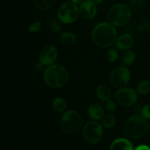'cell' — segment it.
Here are the masks:
<instances>
[{"instance_id": "6da1fadb", "label": "cell", "mask_w": 150, "mask_h": 150, "mask_svg": "<svg viewBox=\"0 0 150 150\" xmlns=\"http://www.w3.org/2000/svg\"><path fill=\"white\" fill-rule=\"evenodd\" d=\"M92 38L95 45L98 47L108 48L117 40V32L111 23L103 22L94 28Z\"/></svg>"}, {"instance_id": "7a4b0ae2", "label": "cell", "mask_w": 150, "mask_h": 150, "mask_svg": "<svg viewBox=\"0 0 150 150\" xmlns=\"http://www.w3.org/2000/svg\"><path fill=\"white\" fill-rule=\"evenodd\" d=\"M149 128L146 120L142 114H135L127 119L125 122L123 131L129 139H136L142 137Z\"/></svg>"}, {"instance_id": "3957f363", "label": "cell", "mask_w": 150, "mask_h": 150, "mask_svg": "<svg viewBox=\"0 0 150 150\" xmlns=\"http://www.w3.org/2000/svg\"><path fill=\"white\" fill-rule=\"evenodd\" d=\"M44 81L51 88H60L67 82L69 74L64 67L59 64H51L44 71Z\"/></svg>"}, {"instance_id": "277c9868", "label": "cell", "mask_w": 150, "mask_h": 150, "mask_svg": "<svg viewBox=\"0 0 150 150\" xmlns=\"http://www.w3.org/2000/svg\"><path fill=\"white\" fill-rule=\"evenodd\" d=\"M131 10L125 4H116L109 9L108 12V19L109 23L114 26H124L130 22L131 19Z\"/></svg>"}, {"instance_id": "5b68a950", "label": "cell", "mask_w": 150, "mask_h": 150, "mask_svg": "<svg viewBox=\"0 0 150 150\" xmlns=\"http://www.w3.org/2000/svg\"><path fill=\"white\" fill-rule=\"evenodd\" d=\"M62 130L66 134L72 135L77 133L82 125V118L76 111L70 110L62 114L60 121Z\"/></svg>"}, {"instance_id": "8992f818", "label": "cell", "mask_w": 150, "mask_h": 150, "mask_svg": "<svg viewBox=\"0 0 150 150\" xmlns=\"http://www.w3.org/2000/svg\"><path fill=\"white\" fill-rule=\"evenodd\" d=\"M83 139L90 144H96L103 137L102 125L96 120L89 121L83 125L82 130Z\"/></svg>"}, {"instance_id": "52a82bcc", "label": "cell", "mask_w": 150, "mask_h": 150, "mask_svg": "<svg viewBox=\"0 0 150 150\" xmlns=\"http://www.w3.org/2000/svg\"><path fill=\"white\" fill-rule=\"evenodd\" d=\"M80 15L79 7L75 3L69 1L62 4L57 12L59 20L64 23H72L76 21Z\"/></svg>"}, {"instance_id": "ba28073f", "label": "cell", "mask_w": 150, "mask_h": 150, "mask_svg": "<svg viewBox=\"0 0 150 150\" xmlns=\"http://www.w3.org/2000/svg\"><path fill=\"white\" fill-rule=\"evenodd\" d=\"M130 80V72L127 67H118L113 70L110 75V82L116 88H123Z\"/></svg>"}, {"instance_id": "9c48e42d", "label": "cell", "mask_w": 150, "mask_h": 150, "mask_svg": "<svg viewBox=\"0 0 150 150\" xmlns=\"http://www.w3.org/2000/svg\"><path fill=\"white\" fill-rule=\"evenodd\" d=\"M137 98V93L131 88H121L116 93L117 103L122 106L129 107L134 105Z\"/></svg>"}, {"instance_id": "30bf717a", "label": "cell", "mask_w": 150, "mask_h": 150, "mask_svg": "<svg viewBox=\"0 0 150 150\" xmlns=\"http://www.w3.org/2000/svg\"><path fill=\"white\" fill-rule=\"evenodd\" d=\"M58 57L57 48L54 45H46L44 47L40 54V62L44 65H51L54 64Z\"/></svg>"}, {"instance_id": "8fae6325", "label": "cell", "mask_w": 150, "mask_h": 150, "mask_svg": "<svg viewBox=\"0 0 150 150\" xmlns=\"http://www.w3.org/2000/svg\"><path fill=\"white\" fill-rule=\"evenodd\" d=\"M79 12L83 18L87 20L92 19L97 14L96 4L92 0H84L83 2L81 3Z\"/></svg>"}, {"instance_id": "7c38bea8", "label": "cell", "mask_w": 150, "mask_h": 150, "mask_svg": "<svg viewBox=\"0 0 150 150\" xmlns=\"http://www.w3.org/2000/svg\"><path fill=\"white\" fill-rule=\"evenodd\" d=\"M110 150H134L133 145L131 142L126 139L120 138L112 142Z\"/></svg>"}, {"instance_id": "4fadbf2b", "label": "cell", "mask_w": 150, "mask_h": 150, "mask_svg": "<svg viewBox=\"0 0 150 150\" xmlns=\"http://www.w3.org/2000/svg\"><path fill=\"white\" fill-rule=\"evenodd\" d=\"M133 44V38L129 34H124L122 35L117 39L116 42V46L118 49L122 51H125L131 48Z\"/></svg>"}, {"instance_id": "5bb4252c", "label": "cell", "mask_w": 150, "mask_h": 150, "mask_svg": "<svg viewBox=\"0 0 150 150\" xmlns=\"http://www.w3.org/2000/svg\"><path fill=\"white\" fill-rule=\"evenodd\" d=\"M88 114L91 119L97 121L104 117V110L100 104L93 103L88 107Z\"/></svg>"}, {"instance_id": "9a60e30c", "label": "cell", "mask_w": 150, "mask_h": 150, "mask_svg": "<svg viewBox=\"0 0 150 150\" xmlns=\"http://www.w3.org/2000/svg\"><path fill=\"white\" fill-rule=\"evenodd\" d=\"M96 94L98 98L102 101H107L110 100L112 95L111 89L106 85H100L97 88Z\"/></svg>"}, {"instance_id": "2e32d148", "label": "cell", "mask_w": 150, "mask_h": 150, "mask_svg": "<svg viewBox=\"0 0 150 150\" xmlns=\"http://www.w3.org/2000/svg\"><path fill=\"white\" fill-rule=\"evenodd\" d=\"M59 38L61 42L64 45H67V46H72V45H75L76 40H77L76 35L70 32H62L60 35Z\"/></svg>"}, {"instance_id": "e0dca14e", "label": "cell", "mask_w": 150, "mask_h": 150, "mask_svg": "<svg viewBox=\"0 0 150 150\" xmlns=\"http://www.w3.org/2000/svg\"><path fill=\"white\" fill-rule=\"evenodd\" d=\"M34 4L37 9L42 11L49 10L54 4L55 0H33Z\"/></svg>"}, {"instance_id": "ac0fdd59", "label": "cell", "mask_w": 150, "mask_h": 150, "mask_svg": "<svg viewBox=\"0 0 150 150\" xmlns=\"http://www.w3.org/2000/svg\"><path fill=\"white\" fill-rule=\"evenodd\" d=\"M66 101L62 98H56L53 100L52 108L56 112L62 113L66 109Z\"/></svg>"}, {"instance_id": "d6986e66", "label": "cell", "mask_w": 150, "mask_h": 150, "mask_svg": "<svg viewBox=\"0 0 150 150\" xmlns=\"http://www.w3.org/2000/svg\"><path fill=\"white\" fill-rule=\"evenodd\" d=\"M102 125L106 128H111L114 127L116 124V118L111 114H107L104 116L101 120Z\"/></svg>"}, {"instance_id": "ffe728a7", "label": "cell", "mask_w": 150, "mask_h": 150, "mask_svg": "<svg viewBox=\"0 0 150 150\" xmlns=\"http://www.w3.org/2000/svg\"><path fill=\"white\" fill-rule=\"evenodd\" d=\"M136 59V54L132 51H127L124 53L122 55V62L125 65H130L133 63V62Z\"/></svg>"}, {"instance_id": "44dd1931", "label": "cell", "mask_w": 150, "mask_h": 150, "mask_svg": "<svg viewBox=\"0 0 150 150\" xmlns=\"http://www.w3.org/2000/svg\"><path fill=\"white\" fill-rule=\"evenodd\" d=\"M137 91L141 95H146L150 92V81L147 80L142 81L138 85Z\"/></svg>"}, {"instance_id": "7402d4cb", "label": "cell", "mask_w": 150, "mask_h": 150, "mask_svg": "<svg viewBox=\"0 0 150 150\" xmlns=\"http://www.w3.org/2000/svg\"><path fill=\"white\" fill-rule=\"evenodd\" d=\"M118 52L115 48H111L107 53V59H108V62L111 63L115 62L118 59Z\"/></svg>"}, {"instance_id": "603a6c76", "label": "cell", "mask_w": 150, "mask_h": 150, "mask_svg": "<svg viewBox=\"0 0 150 150\" xmlns=\"http://www.w3.org/2000/svg\"><path fill=\"white\" fill-rule=\"evenodd\" d=\"M144 4V0H130V7L134 10L142 8Z\"/></svg>"}, {"instance_id": "cb8c5ba5", "label": "cell", "mask_w": 150, "mask_h": 150, "mask_svg": "<svg viewBox=\"0 0 150 150\" xmlns=\"http://www.w3.org/2000/svg\"><path fill=\"white\" fill-rule=\"evenodd\" d=\"M105 108L109 112H114L116 110V108H117V104H116V103L114 101L108 100H107L105 102Z\"/></svg>"}, {"instance_id": "d4e9b609", "label": "cell", "mask_w": 150, "mask_h": 150, "mask_svg": "<svg viewBox=\"0 0 150 150\" xmlns=\"http://www.w3.org/2000/svg\"><path fill=\"white\" fill-rule=\"evenodd\" d=\"M41 27V23L40 21H35L33 22L31 25H29V26L28 27V30L29 32H37L40 29Z\"/></svg>"}, {"instance_id": "484cf974", "label": "cell", "mask_w": 150, "mask_h": 150, "mask_svg": "<svg viewBox=\"0 0 150 150\" xmlns=\"http://www.w3.org/2000/svg\"><path fill=\"white\" fill-rule=\"evenodd\" d=\"M141 114L146 120H150V104H146L143 107Z\"/></svg>"}, {"instance_id": "4316f807", "label": "cell", "mask_w": 150, "mask_h": 150, "mask_svg": "<svg viewBox=\"0 0 150 150\" xmlns=\"http://www.w3.org/2000/svg\"><path fill=\"white\" fill-rule=\"evenodd\" d=\"M50 27H51V30L54 31V32H59L61 31L62 29V25L59 23L58 21H51L50 23Z\"/></svg>"}, {"instance_id": "83f0119b", "label": "cell", "mask_w": 150, "mask_h": 150, "mask_svg": "<svg viewBox=\"0 0 150 150\" xmlns=\"http://www.w3.org/2000/svg\"><path fill=\"white\" fill-rule=\"evenodd\" d=\"M44 64H42L39 61V62H37L35 65V70L38 72H40L43 70L44 68Z\"/></svg>"}, {"instance_id": "f1b7e54d", "label": "cell", "mask_w": 150, "mask_h": 150, "mask_svg": "<svg viewBox=\"0 0 150 150\" xmlns=\"http://www.w3.org/2000/svg\"><path fill=\"white\" fill-rule=\"evenodd\" d=\"M135 150H150V147L149 146H148L147 145L142 144V145H140V146H137V147L135 149Z\"/></svg>"}, {"instance_id": "f546056e", "label": "cell", "mask_w": 150, "mask_h": 150, "mask_svg": "<svg viewBox=\"0 0 150 150\" xmlns=\"http://www.w3.org/2000/svg\"><path fill=\"white\" fill-rule=\"evenodd\" d=\"M142 108H143V107L141 106L140 105H136V106H135V108H134V111H136V114H142Z\"/></svg>"}, {"instance_id": "4dcf8cb0", "label": "cell", "mask_w": 150, "mask_h": 150, "mask_svg": "<svg viewBox=\"0 0 150 150\" xmlns=\"http://www.w3.org/2000/svg\"><path fill=\"white\" fill-rule=\"evenodd\" d=\"M69 1L73 3H75V4H80V3L83 2L84 0H69Z\"/></svg>"}, {"instance_id": "1f68e13d", "label": "cell", "mask_w": 150, "mask_h": 150, "mask_svg": "<svg viewBox=\"0 0 150 150\" xmlns=\"http://www.w3.org/2000/svg\"><path fill=\"white\" fill-rule=\"evenodd\" d=\"M92 1H93L96 4H100V3L102 2L103 0H92Z\"/></svg>"}, {"instance_id": "d6a6232c", "label": "cell", "mask_w": 150, "mask_h": 150, "mask_svg": "<svg viewBox=\"0 0 150 150\" xmlns=\"http://www.w3.org/2000/svg\"><path fill=\"white\" fill-rule=\"evenodd\" d=\"M149 133H150V122H149Z\"/></svg>"}]
</instances>
